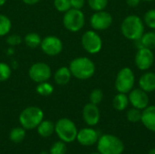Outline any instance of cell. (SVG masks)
Wrapping results in <instances>:
<instances>
[{"label": "cell", "instance_id": "6da1fadb", "mask_svg": "<svg viewBox=\"0 0 155 154\" xmlns=\"http://www.w3.org/2000/svg\"><path fill=\"white\" fill-rule=\"evenodd\" d=\"M145 25L143 20L137 15H129L121 24L123 35L131 41H138L144 34Z\"/></svg>", "mask_w": 155, "mask_h": 154}, {"label": "cell", "instance_id": "7a4b0ae2", "mask_svg": "<svg viewBox=\"0 0 155 154\" xmlns=\"http://www.w3.org/2000/svg\"><path fill=\"white\" fill-rule=\"evenodd\" d=\"M69 69L72 76L83 81L93 77L96 71L94 63L86 56H79L73 59L70 62Z\"/></svg>", "mask_w": 155, "mask_h": 154}, {"label": "cell", "instance_id": "3957f363", "mask_svg": "<svg viewBox=\"0 0 155 154\" xmlns=\"http://www.w3.org/2000/svg\"><path fill=\"white\" fill-rule=\"evenodd\" d=\"M97 150L101 154H122L124 151V144L115 135L104 134L97 141Z\"/></svg>", "mask_w": 155, "mask_h": 154}, {"label": "cell", "instance_id": "277c9868", "mask_svg": "<svg viewBox=\"0 0 155 154\" xmlns=\"http://www.w3.org/2000/svg\"><path fill=\"white\" fill-rule=\"evenodd\" d=\"M44 120V112L37 106H29L22 111L19 115V123L25 130H34L37 128Z\"/></svg>", "mask_w": 155, "mask_h": 154}, {"label": "cell", "instance_id": "5b68a950", "mask_svg": "<svg viewBox=\"0 0 155 154\" xmlns=\"http://www.w3.org/2000/svg\"><path fill=\"white\" fill-rule=\"evenodd\" d=\"M85 24V16L82 10L71 8L63 16V25L66 30L72 33L79 32Z\"/></svg>", "mask_w": 155, "mask_h": 154}, {"label": "cell", "instance_id": "8992f818", "mask_svg": "<svg viewBox=\"0 0 155 154\" xmlns=\"http://www.w3.org/2000/svg\"><path fill=\"white\" fill-rule=\"evenodd\" d=\"M135 84V74L130 67L122 68L116 74L114 87L118 93H129Z\"/></svg>", "mask_w": 155, "mask_h": 154}, {"label": "cell", "instance_id": "52a82bcc", "mask_svg": "<svg viewBox=\"0 0 155 154\" xmlns=\"http://www.w3.org/2000/svg\"><path fill=\"white\" fill-rule=\"evenodd\" d=\"M54 132L61 141L66 143H72L76 140L78 133L76 125L68 118H61L54 124Z\"/></svg>", "mask_w": 155, "mask_h": 154}, {"label": "cell", "instance_id": "ba28073f", "mask_svg": "<svg viewBox=\"0 0 155 154\" xmlns=\"http://www.w3.org/2000/svg\"><path fill=\"white\" fill-rule=\"evenodd\" d=\"M81 44L85 52L90 54H96L103 48V40L95 30L85 31L81 37Z\"/></svg>", "mask_w": 155, "mask_h": 154}, {"label": "cell", "instance_id": "9c48e42d", "mask_svg": "<svg viewBox=\"0 0 155 154\" xmlns=\"http://www.w3.org/2000/svg\"><path fill=\"white\" fill-rule=\"evenodd\" d=\"M28 76L33 82L36 84L45 82L51 78L52 69L46 63L36 62L30 66L28 70Z\"/></svg>", "mask_w": 155, "mask_h": 154}, {"label": "cell", "instance_id": "30bf717a", "mask_svg": "<svg viewBox=\"0 0 155 154\" xmlns=\"http://www.w3.org/2000/svg\"><path fill=\"white\" fill-rule=\"evenodd\" d=\"M40 48L44 54L49 56H55L62 53L64 44L56 35H47L42 39Z\"/></svg>", "mask_w": 155, "mask_h": 154}, {"label": "cell", "instance_id": "8fae6325", "mask_svg": "<svg viewBox=\"0 0 155 154\" xmlns=\"http://www.w3.org/2000/svg\"><path fill=\"white\" fill-rule=\"evenodd\" d=\"M155 56L153 50L146 47H139L134 57V64L141 71H148L154 64Z\"/></svg>", "mask_w": 155, "mask_h": 154}, {"label": "cell", "instance_id": "7c38bea8", "mask_svg": "<svg viewBox=\"0 0 155 154\" xmlns=\"http://www.w3.org/2000/svg\"><path fill=\"white\" fill-rule=\"evenodd\" d=\"M113 15L105 11H96L90 18L91 27L95 31H104L108 29L113 24Z\"/></svg>", "mask_w": 155, "mask_h": 154}, {"label": "cell", "instance_id": "4fadbf2b", "mask_svg": "<svg viewBox=\"0 0 155 154\" xmlns=\"http://www.w3.org/2000/svg\"><path fill=\"white\" fill-rule=\"evenodd\" d=\"M129 103L134 108H137L139 110L145 109L150 103V98L148 93L142 90L141 88H134L128 93Z\"/></svg>", "mask_w": 155, "mask_h": 154}, {"label": "cell", "instance_id": "5bb4252c", "mask_svg": "<svg viewBox=\"0 0 155 154\" xmlns=\"http://www.w3.org/2000/svg\"><path fill=\"white\" fill-rule=\"evenodd\" d=\"M101 118L100 110L98 105L92 103H86L83 108V119L84 123L89 126H95L98 124Z\"/></svg>", "mask_w": 155, "mask_h": 154}, {"label": "cell", "instance_id": "9a60e30c", "mask_svg": "<svg viewBox=\"0 0 155 154\" xmlns=\"http://www.w3.org/2000/svg\"><path fill=\"white\" fill-rule=\"evenodd\" d=\"M98 139L99 134L93 128H84L78 132L76 136L78 143L84 146H92L97 143Z\"/></svg>", "mask_w": 155, "mask_h": 154}, {"label": "cell", "instance_id": "2e32d148", "mask_svg": "<svg viewBox=\"0 0 155 154\" xmlns=\"http://www.w3.org/2000/svg\"><path fill=\"white\" fill-rule=\"evenodd\" d=\"M139 88L146 93H153L155 91V73L145 71L138 80Z\"/></svg>", "mask_w": 155, "mask_h": 154}, {"label": "cell", "instance_id": "e0dca14e", "mask_svg": "<svg viewBox=\"0 0 155 154\" xmlns=\"http://www.w3.org/2000/svg\"><path fill=\"white\" fill-rule=\"evenodd\" d=\"M141 122L149 131L155 133V105H148L142 111Z\"/></svg>", "mask_w": 155, "mask_h": 154}, {"label": "cell", "instance_id": "ac0fdd59", "mask_svg": "<svg viewBox=\"0 0 155 154\" xmlns=\"http://www.w3.org/2000/svg\"><path fill=\"white\" fill-rule=\"evenodd\" d=\"M71 78H72L71 71L69 67H66V66H61L55 71L54 74V83L58 85L67 84L71 81Z\"/></svg>", "mask_w": 155, "mask_h": 154}, {"label": "cell", "instance_id": "d6986e66", "mask_svg": "<svg viewBox=\"0 0 155 154\" xmlns=\"http://www.w3.org/2000/svg\"><path fill=\"white\" fill-rule=\"evenodd\" d=\"M129 103L127 93H118L113 99V106L117 111H124L128 107Z\"/></svg>", "mask_w": 155, "mask_h": 154}, {"label": "cell", "instance_id": "ffe728a7", "mask_svg": "<svg viewBox=\"0 0 155 154\" xmlns=\"http://www.w3.org/2000/svg\"><path fill=\"white\" fill-rule=\"evenodd\" d=\"M37 132L40 136L47 138L54 133V123L48 120H43L37 126Z\"/></svg>", "mask_w": 155, "mask_h": 154}, {"label": "cell", "instance_id": "44dd1931", "mask_svg": "<svg viewBox=\"0 0 155 154\" xmlns=\"http://www.w3.org/2000/svg\"><path fill=\"white\" fill-rule=\"evenodd\" d=\"M140 42L139 47H146L151 50L155 49V31H150L143 34V36L138 40Z\"/></svg>", "mask_w": 155, "mask_h": 154}, {"label": "cell", "instance_id": "7402d4cb", "mask_svg": "<svg viewBox=\"0 0 155 154\" xmlns=\"http://www.w3.org/2000/svg\"><path fill=\"white\" fill-rule=\"evenodd\" d=\"M24 42L26 44V46H28L30 48H37V47H40L42 38L37 33L31 32L25 35Z\"/></svg>", "mask_w": 155, "mask_h": 154}, {"label": "cell", "instance_id": "603a6c76", "mask_svg": "<svg viewBox=\"0 0 155 154\" xmlns=\"http://www.w3.org/2000/svg\"><path fill=\"white\" fill-rule=\"evenodd\" d=\"M54 88L53 84H50L48 81L37 84V86L35 89L36 93L41 96H50L54 93Z\"/></svg>", "mask_w": 155, "mask_h": 154}, {"label": "cell", "instance_id": "cb8c5ba5", "mask_svg": "<svg viewBox=\"0 0 155 154\" xmlns=\"http://www.w3.org/2000/svg\"><path fill=\"white\" fill-rule=\"evenodd\" d=\"M12 28V22L10 18L4 15L0 14V36H5L9 34Z\"/></svg>", "mask_w": 155, "mask_h": 154}, {"label": "cell", "instance_id": "d4e9b609", "mask_svg": "<svg viewBox=\"0 0 155 154\" xmlns=\"http://www.w3.org/2000/svg\"><path fill=\"white\" fill-rule=\"evenodd\" d=\"M25 129H24L23 127H15L12 129L9 134L10 140L15 143H21L25 139Z\"/></svg>", "mask_w": 155, "mask_h": 154}, {"label": "cell", "instance_id": "484cf974", "mask_svg": "<svg viewBox=\"0 0 155 154\" xmlns=\"http://www.w3.org/2000/svg\"><path fill=\"white\" fill-rule=\"evenodd\" d=\"M143 23L150 29L155 30V9L148 10L143 15Z\"/></svg>", "mask_w": 155, "mask_h": 154}, {"label": "cell", "instance_id": "4316f807", "mask_svg": "<svg viewBox=\"0 0 155 154\" xmlns=\"http://www.w3.org/2000/svg\"><path fill=\"white\" fill-rule=\"evenodd\" d=\"M87 4L89 7L94 12L102 11L105 10L108 5V0H87Z\"/></svg>", "mask_w": 155, "mask_h": 154}, {"label": "cell", "instance_id": "83f0119b", "mask_svg": "<svg viewBox=\"0 0 155 154\" xmlns=\"http://www.w3.org/2000/svg\"><path fill=\"white\" fill-rule=\"evenodd\" d=\"M12 74V69L9 64L0 62V82L7 81Z\"/></svg>", "mask_w": 155, "mask_h": 154}, {"label": "cell", "instance_id": "f1b7e54d", "mask_svg": "<svg viewBox=\"0 0 155 154\" xmlns=\"http://www.w3.org/2000/svg\"><path fill=\"white\" fill-rule=\"evenodd\" d=\"M127 120L131 123H139L142 119V110H139L137 108H132L130 109L126 113Z\"/></svg>", "mask_w": 155, "mask_h": 154}, {"label": "cell", "instance_id": "f546056e", "mask_svg": "<svg viewBox=\"0 0 155 154\" xmlns=\"http://www.w3.org/2000/svg\"><path fill=\"white\" fill-rule=\"evenodd\" d=\"M103 99H104V93H103V91L101 89L96 88V89H94L90 93V95H89L90 103L98 105V104H100L102 103Z\"/></svg>", "mask_w": 155, "mask_h": 154}, {"label": "cell", "instance_id": "4dcf8cb0", "mask_svg": "<svg viewBox=\"0 0 155 154\" xmlns=\"http://www.w3.org/2000/svg\"><path fill=\"white\" fill-rule=\"evenodd\" d=\"M54 6L58 12L61 13H65L72 8L70 0H54Z\"/></svg>", "mask_w": 155, "mask_h": 154}, {"label": "cell", "instance_id": "1f68e13d", "mask_svg": "<svg viewBox=\"0 0 155 154\" xmlns=\"http://www.w3.org/2000/svg\"><path fill=\"white\" fill-rule=\"evenodd\" d=\"M66 145L63 141L54 143L50 148V154H65L66 153Z\"/></svg>", "mask_w": 155, "mask_h": 154}, {"label": "cell", "instance_id": "d6a6232c", "mask_svg": "<svg viewBox=\"0 0 155 154\" xmlns=\"http://www.w3.org/2000/svg\"><path fill=\"white\" fill-rule=\"evenodd\" d=\"M6 43L10 45V46H16L19 45L22 43V37L19 34H14L11 35H8L6 38Z\"/></svg>", "mask_w": 155, "mask_h": 154}, {"label": "cell", "instance_id": "836d02e7", "mask_svg": "<svg viewBox=\"0 0 155 154\" xmlns=\"http://www.w3.org/2000/svg\"><path fill=\"white\" fill-rule=\"evenodd\" d=\"M85 2L86 0H70L71 7L74 9H80V10H82V8L84 6Z\"/></svg>", "mask_w": 155, "mask_h": 154}, {"label": "cell", "instance_id": "e575fe53", "mask_svg": "<svg viewBox=\"0 0 155 154\" xmlns=\"http://www.w3.org/2000/svg\"><path fill=\"white\" fill-rule=\"evenodd\" d=\"M140 3H141V0H126V4L129 6H132V7L138 6Z\"/></svg>", "mask_w": 155, "mask_h": 154}, {"label": "cell", "instance_id": "d590c367", "mask_svg": "<svg viewBox=\"0 0 155 154\" xmlns=\"http://www.w3.org/2000/svg\"><path fill=\"white\" fill-rule=\"evenodd\" d=\"M25 5H35L37 3H39L41 0H22Z\"/></svg>", "mask_w": 155, "mask_h": 154}, {"label": "cell", "instance_id": "8d00e7d4", "mask_svg": "<svg viewBox=\"0 0 155 154\" xmlns=\"http://www.w3.org/2000/svg\"><path fill=\"white\" fill-rule=\"evenodd\" d=\"M6 1H7V0H0V6L4 5L6 3Z\"/></svg>", "mask_w": 155, "mask_h": 154}, {"label": "cell", "instance_id": "74e56055", "mask_svg": "<svg viewBox=\"0 0 155 154\" xmlns=\"http://www.w3.org/2000/svg\"><path fill=\"white\" fill-rule=\"evenodd\" d=\"M148 154H155V148H153V149H152L150 152H149V153Z\"/></svg>", "mask_w": 155, "mask_h": 154}, {"label": "cell", "instance_id": "f35d334b", "mask_svg": "<svg viewBox=\"0 0 155 154\" xmlns=\"http://www.w3.org/2000/svg\"><path fill=\"white\" fill-rule=\"evenodd\" d=\"M141 1H144V2H153L155 0H141Z\"/></svg>", "mask_w": 155, "mask_h": 154}, {"label": "cell", "instance_id": "ab89813d", "mask_svg": "<svg viewBox=\"0 0 155 154\" xmlns=\"http://www.w3.org/2000/svg\"><path fill=\"white\" fill-rule=\"evenodd\" d=\"M40 154H48L47 152H41Z\"/></svg>", "mask_w": 155, "mask_h": 154}, {"label": "cell", "instance_id": "60d3db41", "mask_svg": "<svg viewBox=\"0 0 155 154\" xmlns=\"http://www.w3.org/2000/svg\"><path fill=\"white\" fill-rule=\"evenodd\" d=\"M91 154H101L100 152H94V153H91Z\"/></svg>", "mask_w": 155, "mask_h": 154}]
</instances>
